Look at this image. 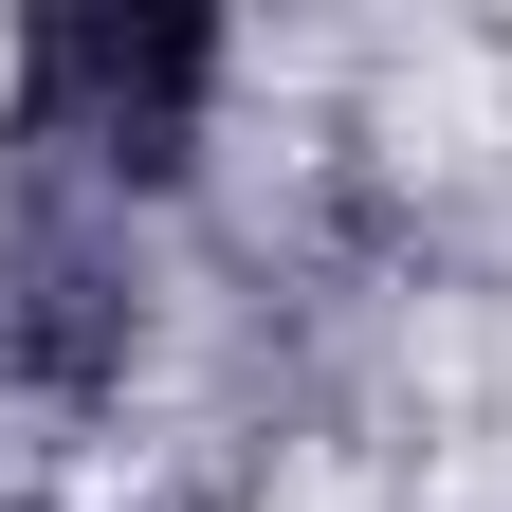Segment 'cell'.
I'll return each instance as SVG.
<instances>
[{
	"instance_id": "1",
	"label": "cell",
	"mask_w": 512,
	"mask_h": 512,
	"mask_svg": "<svg viewBox=\"0 0 512 512\" xmlns=\"http://www.w3.org/2000/svg\"><path fill=\"white\" fill-rule=\"evenodd\" d=\"M202 74H220L202 19H37V92H19V128H37V147H74V165L165 183L183 128H202Z\"/></svg>"
}]
</instances>
